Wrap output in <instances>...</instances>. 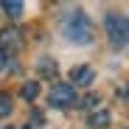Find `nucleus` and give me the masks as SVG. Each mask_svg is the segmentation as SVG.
<instances>
[{
	"label": "nucleus",
	"mask_w": 129,
	"mask_h": 129,
	"mask_svg": "<svg viewBox=\"0 0 129 129\" xmlns=\"http://www.w3.org/2000/svg\"><path fill=\"white\" fill-rule=\"evenodd\" d=\"M0 9H3L9 17H14V20L23 17V11H25V6L20 3V0H3V3H0Z\"/></svg>",
	"instance_id": "423d86ee"
},
{
	"label": "nucleus",
	"mask_w": 129,
	"mask_h": 129,
	"mask_svg": "<svg viewBox=\"0 0 129 129\" xmlns=\"http://www.w3.org/2000/svg\"><path fill=\"white\" fill-rule=\"evenodd\" d=\"M37 95H39V84H37V81H25V84H23V98L34 101Z\"/></svg>",
	"instance_id": "6e6552de"
},
{
	"label": "nucleus",
	"mask_w": 129,
	"mask_h": 129,
	"mask_svg": "<svg viewBox=\"0 0 129 129\" xmlns=\"http://www.w3.org/2000/svg\"><path fill=\"white\" fill-rule=\"evenodd\" d=\"M48 101H51L53 107H70V104L76 101L73 84H56V87L51 90V95H48Z\"/></svg>",
	"instance_id": "7ed1b4c3"
},
{
	"label": "nucleus",
	"mask_w": 129,
	"mask_h": 129,
	"mask_svg": "<svg viewBox=\"0 0 129 129\" xmlns=\"http://www.w3.org/2000/svg\"><path fill=\"white\" fill-rule=\"evenodd\" d=\"M20 51L23 48V37H20L17 28H6V31H0V51Z\"/></svg>",
	"instance_id": "20e7f679"
},
{
	"label": "nucleus",
	"mask_w": 129,
	"mask_h": 129,
	"mask_svg": "<svg viewBox=\"0 0 129 129\" xmlns=\"http://www.w3.org/2000/svg\"><path fill=\"white\" fill-rule=\"evenodd\" d=\"M9 112H11V98L0 93V118H6Z\"/></svg>",
	"instance_id": "1a4fd4ad"
},
{
	"label": "nucleus",
	"mask_w": 129,
	"mask_h": 129,
	"mask_svg": "<svg viewBox=\"0 0 129 129\" xmlns=\"http://www.w3.org/2000/svg\"><path fill=\"white\" fill-rule=\"evenodd\" d=\"M70 79H73L76 84H90V81H93V68H87V64H81V68H73Z\"/></svg>",
	"instance_id": "39448f33"
},
{
	"label": "nucleus",
	"mask_w": 129,
	"mask_h": 129,
	"mask_svg": "<svg viewBox=\"0 0 129 129\" xmlns=\"http://www.w3.org/2000/svg\"><path fill=\"white\" fill-rule=\"evenodd\" d=\"M6 68V51H0V70Z\"/></svg>",
	"instance_id": "9b49d317"
},
{
	"label": "nucleus",
	"mask_w": 129,
	"mask_h": 129,
	"mask_svg": "<svg viewBox=\"0 0 129 129\" xmlns=\"http://www.w3.org/2000/svg\"><path fill=\"white\" fill-rule=\"evenodd\" d=\"M95 104H98L95 95H87V98H84V107H95Z\"/></svg>",
	"instance_id": "9d476101"
},
{
	"label": "nucleus",
	"mask_w": 129,
	"mask_h": 129,
	"mask_svg": "<svg viewBox=\"0 0 129 129\" xmlns=\"http://www.w3.org/2000/svg\"><path fill=\"white\" fill-rule=\"evenodd\" d=\"M107 123H110V112H107V110H101V112L90 115V121H87V126H93V129H104Z\"/></svg>",
	"instance_id": "0eeeda50"
},
{
	"label": "nucleus",
	"mask_w": 129,
	"mask_h": 129,
	"mask_svg": "<svg viewBox=\"0 0 129 129\" xmlns=\"http://www.w3.org/2000/svg\"><path fill=\"white\" fill-rule=\"evenodd\" d=\"M104 28H107V37H110L112 48H123L129 42V17H123V14H107Z\"/></svg>",
	"instance_id": "f03ea898"
},
{
	"label": "nucleus",
	"mask_w": 129,
	"mask_h": 129,
	"mask_svg": "<svg viewBox=\"0 0 129 129\" xmlns=\"http://www.w3.org/2000/svg\"><path fill=\"white\" fill-rule=\"evenodd\" d=\"M6 129H11V126H6Z\"/></svg>",
	"instance_id": "f8f14e48"
},
{
	"label": "nucleus",
	"mask_w": 129,
	"mask_h": 129,
	"mask_svg": "<svg viewBox=\"0 0 129 129\" xmlns=\"http://www.w3.org/2000/svg\"><path fill=\"white\" fill-rule=\"evenodd\" d=\"M62 34L68 42H76V45H87L93 39V25L90 17L84 14L81 9H70L62 14Z\"/></svg>",
	"instance_id": "f257e3e1"
}]
</instances>
